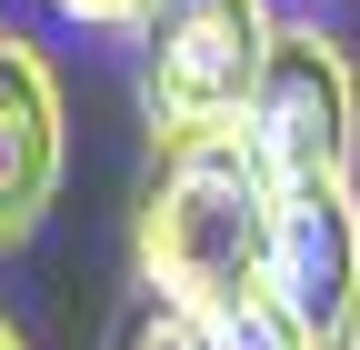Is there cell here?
<instances>
[{
	"mask_svg": "<svg viewBox=\"0 0 360 350\" xmlns=\"http://www.w3.org/2000/svg\"><path fill=\"white\" fill-rule=\"evenodd\" d=\"M240 141L260 160L270 190L290 181H350V150H360V80L350 51L321 30H270L260 80L240 101Z\"/></svg>",
	"mask_w": 360,
	"mask_h": 350,
	"instance_id": "cell-2",
	"label": "cell"
},
{
	"mask_svg": "<svg viewBox=\"0 0 360 350\" xmlns=\"http://www.w3.org/2000/svg\"><path fill=\"white\" fill-rule=\"evenodd\" d=\"M0 350H20V330H11V320H0Z\"/></svg>",
	"mask_w": 360,
	"mask_h": 350,
	"instance_id": "cell-10",
	"label": "cell"
},
{
	"mask_svg": "<svg viewBox=\"0 0 360 350\" xmlns=\"http://www.w3.org/2000/svg\"><path fill=\"white\" fill-rule=\"evenodd\" d=\"M321 350H360V290H350V311H340V330H330Z\"/></svg>",
	"mask_w": 360,
	"mask_h": 350,
	"instance_id": "cell-9",
	"label": "cell"
},
{
	"mask_svg": "<svg viewBox=\"0 0 360 350\" xmlns=\"http://www.w3.org/2000/svg\"><path fill=\"white\" fill-rule=\"evenodd\" d=\"M51 190H60V80L30 40L0 30V250L40 231Z\"/></svg>",
	"mask_w": 360,
	"mask_h": 350,
	"instance_id": "cell-5",
	"label": "cell"
},
{
	"mask_svg": "<svg viewBox=\"0 0 360 350\" xmlns=\"http://www.w3.org/2000/svg\"><path fill=\"white\" fill-rule=\"evenodd\" d=\"M110 350H210V330H200V311H191V300H170V290H141V300L120 311Z\"/></svg>",
	"mask_w": 360,
	"mask_h": 350,
	"instance_id": "cell-7",
	"label": "cell"
},
{
	"mask_svg": "<svg viewBox=\"0 0 360 350\" xmlns=\"http://www.w3.org/2000/svg\"><path fill=\"white\" fill-rule=\"evenodd\" d=\"M260 240H270V181H260V160L240 141V120L160 130V160L141 181V221H130L141 290L220 311V300L260 290Z\"/></svg>",
	"mask_w": 360,
	"mask_h": 350,
	"instance_id": "cell-1",
	"label": "cell"
},
{
	"mask_svg": "<svg viewBox=\"0 0 360 350\" xmlns=\"http://www.w3.org/2000/svg\"><path fill=\"white\" fill-rule=\"evenodd\" d=\"M260 290L281 300L310 340L340 330L350 290H360V200H350V181H290V190H270Z\"/></svg>",
	"mask_w": 360,
	"mask_h": 350,
	"instance_id": "cell-4",
	"label": "cell"
},
{
	"mask_svg": "<svg viewBox=\"0 0 360 350\" xmlns=\"http://www.w3.org/2000/svg\"><path fill=\"white\" fill-rule=\"evenodd\" d=\"M270 0H150L141 11V101L160 130H220L240 120L260 51H270Z\"/></svg>",
	"mask_w": 360,
	"mask_h": 350,
	"instance_id": "cell-3",
	"label": "cell"
},
{
	"mask_svg": "<svg viewBox=\"0 0 360 350\" xmlns=\"http://www.w3.org/2000/svg\"><path fill=\"white\" fill-rule=\"evenodd\" d=\"M200 330H210V350H321L270 290H240V300H220V311H200Z\"/></svg>",
	"mask_w": 360,
	"mask_h": 350,
	"instance_id": "cell-6",
	"label": "cell"
},
{
	"mask_svg": "<svg viewBox=\"0 0 360 350\" xmlns=\"http://www.w3.org/2000/svg\"><path fill=\"white\" fill-rule=\"evenodd\" d=\"M60 20H80V30H141V11L150 0H51Z\"/></svg>",
	"mask_w": 360,
	"mask_h": 350,
	"instance_id": "cell-8",
	"label": "cell"
}]
</instances>
